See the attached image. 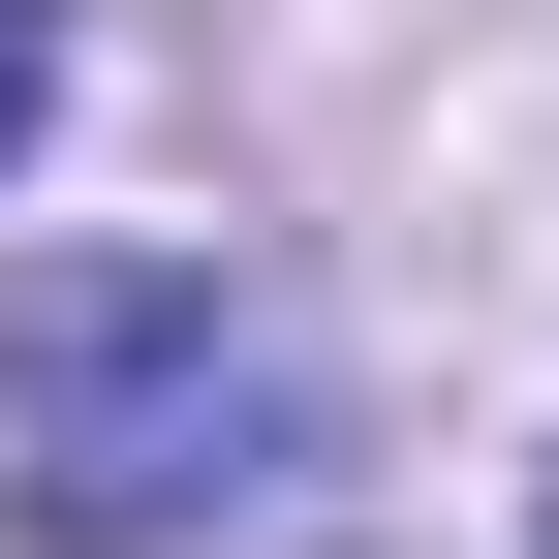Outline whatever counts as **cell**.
Here are the masks:
<instances>
[{
	"label": "cell",
	"mask_w": 559,
	"mask_h": 559,
	"mask_svg": "<svg viewBox=\"0 0 559 559\" xmlns=\"http://www.w3.org/2000/svg\"><path fill=\"white\" fill-rule=\"evenodd\" d=\"M0 436L62 559H342V373L218 249H32L0 280Z\"/></svg>",
	"instance_id": "obj_1"
},
{
	"label": "cell",
	"mask_w": 559,
	"mask_h": 559,
	"mask_svg": "<svg viewBox=\"0 0 559 559\" xmlns=\"http://www.w3.org/2000/svg\"><path fill=\"white\" fill-rule=\"evenodd\" d=\"M32 124H62V0H0V156H32Z\"/></svg>",
	"instance_id": "obj_2"
}]
</instances>
